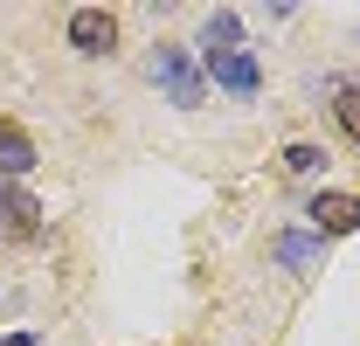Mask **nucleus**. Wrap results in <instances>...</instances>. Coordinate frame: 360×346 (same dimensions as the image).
Here are the masks:
<instances>
[{
  "instance_id": "f257e3e1",
  "label": "nucleus",
  "mask_w": 360,
  "mask_h": 346,
  "mask_svg": "<svg viewBox=\"0 0 360 346\" xmlns=\"http://www.w3.org/2000/svg\"><path fill=\"white\" fill-rule=\"evenodd\" d=\"M153 84L167 90L180 111H194V104L208 97V84H201V63H194L180 42H160V49H153Z\"/></svg>"
},
{
  "instance_id": "f03ea898",
  "label": "nucleus",
  "mask_w": 360,
  "mask_h": 346,
  "mask_svg": "<svg viewBox=\"0 0 360 346\" xmlns=\"http://www.w3.org/2000/svg\"><path fill=\"white\" fill-rule=\"evenodd\" d=\"M208 77H215V90H229V97H257L264 90V70H257V56L250 49H229V56H215V63H201ZM201 77V84H208Z\"/></svg>"
},
{
  "instance_id": "7ed1b4c3",
  "label": "nucleus",
  "mask_w": 360,
  "mask_h": 346,
  "mask_svg": "<svg viewBox=\"0 0 360 346\" xmlns=\"http://www.w3.org/2000/svg\"><path fill=\"white\" fill-rule=\"evenodd\" d=\"M70 49H77V56H111V49H118V14L77 7V14H70Z\"/></svg>"
},
{
  "instance_id": "20e7f679",
  "label": "nucleus",
  "mask_w": 360,
  "mask_h": 346,
  "mask_svg": "<svg viewBox=\"0 0 360 346\" xmlns=\"http://www.w3.org/2000/svg\"><path fill=\"white\" fill-rule=\"evenodd\" d=\"M0 236H14V243H35L42 236V201L21 194L14 180H0Z\"/></svg>"
},
{
  "instance_id": "39448f33",
  "label": "nucleus",
  "mask_w": 360,
  "mask_h": 346,
  "mask_svg": "<svg viewBox=\"0 0 360 346\" xmlns=\"http://www.w3.org/2000/svg\"><path fill=\"white\" fill-rule=\"evenodd\" d=\"M305 215H312V236H354L360 229V194H312L305 201Z\"/></svg>"
},
{
  "instance_id": "423d86ee",
  "label": "nucleus",
  "mask_w": 360,
  "mask_h": 346,
  "mask_svg": "<svg viewBox=\"0 0 360 346\" xmlns=\"http://www.w3.org/2000/svg\"><path fill=\"white\" fill-rule=\"evenodd\" d=\"M201 63H215V56H229V49H243V14L236 7H215L208 21H201Z\"/></svg>"
},
{
  "instance_id": "0eeeda50",
  "label": "nucleus",
  "mask_w": 360,
  "mask_h": 346,
  "mask_svg": "<svg viewBox=\"0 0 360 346\" xmlns=\"http://www.w3.org/2000/svg\"><path fill=\"white\" fill-rule=\"evenodd\" d=\"M28 167H35V146H28V132L0 125V180H21Z\"/></svg>"
},
{
  "instance_id": "6e6552de",
  "label": "nucleus",
  "mask_w": 360,
  "mask_h": 346,
  "mask_svg": "<svg viewBox=\"0 0 360 346\" xmlns=\"http://www.w3.org/2000/svg\"><path fill=\"white\" fill-rule=\"evenodd\" d=\"M270 257L291 263V270H312V263L326 257V243H319V236H277V243H270Z\"/></svg>"
},
{
  "instance_id": "1a4fd4ad",
  "label": "nucleus",
  "mask_w": 360,
  "mask_h": 346,
  "mask_svg": "<svg viewBox=\"0 0 360 346\" xmlns=\"http://www.w3.org/2000/svg\"><path fill=\"white\" fill-rule=\"evenodd\" d=\"M284 167L298 173V180H312V173H326V153H319V146H291V153H284Z\"/></svg>"
},
{
  "instance_id": "9d476101",
  "label": "nucleus",
  "mask_w": 360,
  "mask_h": 346,
  "mask_svg": "<svg viewBox=\"0 0 360 346\" xmlns=\"http://www.w3.org/2000/svg\"><path fill=\"white\" fill-rule=\"evenodd\" d=\"M333 118H340V132L360 146V90H340V104H333Z\"/></svg>"
},
{
  "instance_id": "9b49d317",
  "label": "nucleus",
  "mask_w": 360,
  "mask_h": 346,
  "mask_svg": "<svg viewBox=\"0 0 360 346\" xmlns=\"http://www.w3.org/2000/svg\"><path fill=\"white\" fill-rule=\"evenodd\" d=\"M0 346H42V333H0Z\"/></svg>"
}]
</instances>
